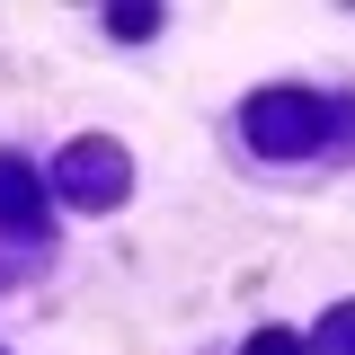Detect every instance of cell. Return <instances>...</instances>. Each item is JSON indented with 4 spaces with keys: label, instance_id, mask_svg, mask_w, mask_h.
Masks as SVG:
<instances>
[{
    "label": "cell",
    "instance_id": "cell-1",
    "mask_svg": "<svg viewBox=\"0 0 355 355\" xmlns=\"http://www.w3.org/2000/svg\"><path fill=\"white\" fill-rule=\"evenodd\" d=\"M240 125H249V142L266 160H293V151H320L329 142V98H311V89H258L240 107Z\"/></svg>",
    "mask_w": 355,
    "mask_h": 355
},
{
    "label": "cell",
    "instance_id": "cell-2",
    "mask_svg": "<svg viewBox=\"0 0 355 355\" xmlns=\"http://www.w3.org/2000/svg\"><path fill=\"white\" fill-rule=\"evenodd\" d=\"M53 187H62L71 205H89V214H116V205L133 196V160H125V142H107V133L71 142V151H62V169H53Z\"/></svg>",
    "mask_w": 355,
    "mask_h": 355
},
{
    "label": "cell",
    "instance_id": "cell-3",
    "mask_svg": "<svg viewBox=\"0 0 355 355\" xmlns=\"http://www.w3.org/2000/svg\"><path fill=\"white\" fill-rule=\"evenodd\" d=\"M36 222H44V187H36V169L0 151V231H36Z\"/></svg>",
    "mask_w": 355,
    "mask_h": 355
},
{
    "label": "cell",
    "instance_id": "cell-4",
    "mask_svg": "<svg viewBox=\"0 0 355 355\" xmlns=\"http://www.w3.org/2000/svg\"><path fill=\"white\" fill-rule=\"evenodd\" d=\"M311 355H355V302L329 311V329H320V347H311Z\"/></svg>",
    "mask_w": 355,
    "mask_h": 355
},
{
    "label": "cell",
    "instance_id": "cell-5",
    "mask_svg": "<svg viewBox=\"0 0 355 355\" xmlns=\"http://www.w3.org/2000/svg\"><path fill=\"white\" fill-rule=\"evenodd\" d=\"M107 27H116V36H160V9H133L125 0V9H107Z\"/></svg>",
    "mask_w": 355,
    "mask_h": 355
},
{
    "label": "cell",
    "instance_id": "cell-6",
    "mask_svg": "<svg viewBox=\"0 0 355 355\" xmlns=\"http://www.w3.org/2000/svg\"><path fill=\"white\" fill-rule=\"evenodd\" d=\"M249 355H311V347L293 338V329H258V338H249Z\"/></svg>",
    "mask_w": 355,
    "mask_h": 355
}]
</instances>
